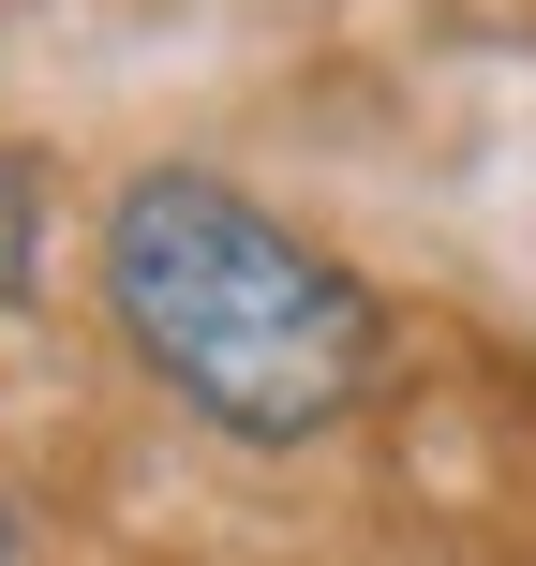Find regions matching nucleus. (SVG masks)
Segmentation results:
<instances>
[{
    "mask_svg": "<svg viewBox=\"0 0 536 566\" xmlns=\"http://www.w3.org/2000/svg\"><path fill=\"white\" fill-rule=\"evenodd\" d=\"M30 269H45V179L30 149H0V298H30Z\"/></svg>",
    "mask_w": 536,
    "mask_h": 566,
    "instance_id": "2",
    "label": "nucleus"
},
{
    "mask_svg": "<svg viewBox=\"0 0 536 566\" xmlns=\"http://www.w3.org/2000/svg\"><path fill=\"white\" fill-rule=\"evenodd\" d=\"M105 313L239 448H313L328 418H358L372 358H388L372 283L209 165H149L105 209Z\"/></svg>",
    "mask_w": 536,
    "mask_h": 566,
    "instance_id": "1",
    "label": "nucleus"
}]
</instances>
